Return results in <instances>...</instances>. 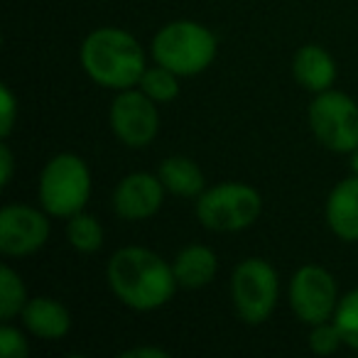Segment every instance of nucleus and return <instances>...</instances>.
<instances>
[{
    "mask_svg": "<svg viewBox=\"0 0 358 358\" xmlns=\"http://www.w3.org/2000/svg\"><path fill=\"white\" fill-rule=\"evenodd\" d=\"M106 280L113 297L133 312L162 309L179 287L172 263L143 245L115 250L106 265Z\"/></svg>",
    "mask_w": 358,
    "mask_h": 358,
    "instance_id": "1",
    "label": "nucleus"
},
{
    "mask_svg": "<svg viewBox=\"0 0 358 358\" xmlns=\"http://www.w3.org/2000/svg\"><path fill=\"white\" fill-rule=\"evenodd\" d=\"M79 62L94 84L110 91H125L140 84L148 69L140 42L120 27H96L86 35L79 50Z\"/></svg>",
    "mask_w": 358,
    "mask_h": 358,
    "instance_id": "2",
    "label": "nucleus"
},
{
    "mask_svg": "<svg viewBox=\"0 0 358 358\" xmlns=\"http://www.w3.org/2000/svg\"><path fill=\"white\" fill-rule=\"evenodd\" d=\"M150 55L157 64L179 76H196L214 64L219 40L206 25L196 20H172L157 30L150 45Z\"/></svg>",
    "mask_w": 358,
    "mask_h": 358,
    "instance_id": "3",
    "label": "nucleus"
},
{
    "mask_svg": "<svg viewBox=\"0 0 358 358\" xmlns=\"http://www.w3.org/2000/svg\"><path fill=\"white\" fill-rule=\"evenodd\" d=\"M40 206L55 219H71L91 199V169L79 155L59 152L42 167L37 182Z\"/></svg>",
    "mask_w": 358,
    "mask_h": 358,
    "instance_id": "4",
    "label": "nucleus"
},
{
    "mask_svg": "<svg viewBox=\"0 0 358 358\" xmlns=\"http://www.w3.org/2000/svg\"><path fill=\"white\" fill-rule=\"evenodd\" d=\"M263 196L245 182H221L196 196V221L214 234H238L260 219Z\"/></svg>",
    "mask_w": 358,
    "mask_h": 358,
    "instance_id": "5",
    "label": "nucleus"
},
{
    "mask_svg": "<svg viewBox=\"0 0 358 358\" xmlns=\"http://www.w3.org/2000/svg\"><path fill=\"white\" fill-rule=\"evenodd\" d=\"M280 297L278 270L265 258H243L231 273V299L241 322L258 327L273 317Z\"/></svg>",
    "mask_w": 358,
    "mask_h": 358,
    "instance_id": "6",
    "label": "nucleus"
},
{
    "mask_svg": "<svg viewBox=\"0 0 358 358\" xmlns=\"http://www.w3.org/2000/svg\"><path fill=\"white\" fill-rule=\"evenodd\" d=\"M314 138L327 150L351 155L358 148V103L336 89L314 96L307 110Z\"/></svg>",
    "mask_w": 358,
    "mask_h": 358,
    "instance_id": "7",
    "label": "nucleus"
},
{
    "mask_svg": "<svg viewBox=\"0 0 358 358\" xmlns=\"http://www.w3.org/2000/svg\"><path fill=\"white\" fill-rule=\"evenodd\" d=\"M289 309L307 327L334 319L338 307V287L334 275L322 265L307 263L294 270L287 289Z\"/></svg>",
    "mask_w": 358,
    "mask_h": 358,
    "instance_id": "8",
    "label": "nucleus"
},
{
    "mask_svg": "<svg viewBox=\"0 0 358 358\" xmlns=\"http://www.w3.org/2000/svg\"><path fill=\"white\" fill-rule=\"evenodd\" d=\"M108 123L113 135L125 148H148L159 133V110L150 96L138 86L115 91L108 110Z\"/></svg>",
    "mask_w": 358,
    "mask_h": 358,
    "instance_id": "9",
    "label": "nucleus"
},
{
    "mask_svg": "<svg viewBox=\"0 0 358 358\" xmlns=\"http://www.w3.org/2000/svg\"><path fill=\"white\" fill-rule=\"evenodd\" d=\"M50 214L30 204H8L0 209V253L25 258L50 241Z\"/></svg>",
    "mask_w": 358,
    "mask_h": 358,
    "instance_id": "10",
    "label": "nucleus"
},
{
    "mask_svg": "<svg viewBox=\"0 0 358 358\" xmlns=\"http://www.w3.org/2000/svg\"><path fill=\"white\" fill-rule=\"evenodd\" d=\"M164 189L159 174H125L113 192V211L125 221H148L162 209Z\"/></svg>",
    "mask_w": 358,
    "mask_h": 358,
    "instance_id": "11",
    "label": "nucleus"
},
{
    "mask_svg": "<svg viewBox=\"0 0 358 358\" xmlns=\"http://www.w3.org/2000/svg\"><path fill=\"white\" fill-rule=\"evenodd\" d=\"M327 226L343 243H358V174L341 179L327 196Z\"/></svg>",
    "mask_w": 358,
    "mask_h": 358,
    "instance_id": "12",
    "label": "nucleus"
},
{
    "mask_svg": "<svg viewBox=\"0 0 358 358\" xmlns=\"http://www.w3.org/2000/svg\"><path fill=\"white\" fill-rule=\"evenodd\" d=\"M20 319L32 336L45 341H59L71 331L69 309L55 297H30Z\"/></svg>",
    "mask_w": 358,
    "mask_h": 358,
    "instance_id": "13",
    "label": "nucleus"
},
{
    "mask_svg": "<svg viewBox=\"0 0 358 358\" xmlns=\"http://www.w3.org/2000/svg\"><path fill=\"white\" fill-rule=\"evenodd\" d=\"M292 74L302 89L312 91V94H322L329 91L336 81V62H334L331 52L324 50L322 45H302L292 57Z\"/></svg>",
    "mask_w": 358,
    "mask_h": 358,
    "instance_id": "14",
    "label": "nucleus"
},
{
    "mask_svg": "<svg viewBox=\"0 0 358 358\" xmlns=\"http://www.w3.org/2000/svg\"><path fill=\"white\" fill-rule=\"evenodd\" d=\"M172 268L179 287L201 289L219 273V255L204 243H189L174 255Z\"/></svg>",
    "mask_w": 358,
    "mask_h": 358,
    "instance_id": "15",
    "label": "nucleus"
},
{
    "mask_svg": "<svg viewBox=\"0 0 358 358\" xmlns=\"http://www.w3.org/2000/svg\"><path fill=\"white\" fill-rule=\"evenodd\" d=\"M157 174L162 179L167 194L192 199V196H199L206 189V179L201 167L192 157H185V155L164 157L157 167Z\"/></svg>",
    "mask_w": 358,
    "mask_h": 358,
    "instance_id": "16",
    "label": "nucleus"
},
{
    "mask_svg": "<svg viewBox=\"0 0 358 358\" xmlns=\"http://www.w3.org/2000/svg\"><path fill=\"white\" fill-rule=\"evenodd\" d=\"M66 241L76 253L91 255L103 245V226L99 224L96 216L79 211L71 219H66Z\"/></svg>",
    "mask_w": 358,
    "mask_h": 358,
    "instance_id": "17",
    "label": "nucleus"
},
{
    "mask_svg": "<svg viewBox=\"0 0 358 358\" xmlns=\"http://www.w3.org/2000/svg\"><path fill=\"white\" fill-rule=\"evenodd\" d=\"M179 79H182L179 74H174L172 69H167V66L155 62V66H148L145 74L140 76L138 89L143 91L145 96H150L157 106L172 103L179 96Z\"/></svg>",
    "mask_w": 358,
    "mask_h": 358,
    "instance_id": "18",
    "label": "nucleus"
},
{
    "mask_svg": "<svg viewBox=\"0 0 358 358\" xmlns=\"http://www.w3.org/2000/svg\"><path fill=\"white\" fill-rule=\"evenodd\" d=\"M27 299L30 297H27V287L22 278L10 265H3L0 268V319L10 322V319L20 317Z\"/></svg>",
    "mask_w": 358,
    "mask_h": 358,
    "instance_id": "19",
    "label": "nucleus"
},
{
    "mask_svg": "<svg viewBox=\"0 0 358 358\" xmlns=\"http://www.w3.org/2000/svg\"><path fill=\"white\" fill-rule=\"evenodd\" d=\"M334 322H336L338 331L343 336V346L353 348L358 353V287L338 299Z\"/></svg>",
    "mask_w": 358,
    "mask_h": 358,
    "instance_id": "20",
    "label": "nucleus"
},
{
    "mask_svg": "<svg viewBox=\"0 0 358 358\" xmlns=\"http://www.w3.org/2000/svg\"><path fill=\"white\" fill-rule=\"evenodd\" d=\"M307 346H309V351L319 353V356H331V353H336L338 348L343 346V336H341V331H338L336 322L329 319V322L314 324L312 331H309Z\"/></svg>",
    "mask_w": 358,
    "mask_h": 358,
    "instance_id": "21",
    "label": "nucleus"
},
{
    "mask_svg": "<svg viewBox=\"0 0 358 358\" xmlns=\"http://www.w3.org/2000/svg\"><path fill=\"white\" fill-rule=\"evenodd\" d=\"M0 353L3 358H27L30 356V343H27L25 334L10 322L3 324L0 329Z\"/></svg>",
    "mask_w": 358,
    "mask_h": 358,
    "instance_id": "22",
    "label": "nucleus"
},
{
    "mask_svg": "<svg viewBox=\"0 0 358 358\" xmlns=\"http://www.w3.org/2000/svg\"><path fill=\"white\" fill-rule=\"evenodd\" d=\"M17 110H20V106H17V99L15 94H13V89L8 84L0 86V135L3 138H10L13 128H15L17 123Z\"/></svg>",
    "mask_w": 358,
    "mask_h": 358,
    "instance_id": "23",
    "label": "nucleus"
},
{
    "mask_svg": "<svg viewBox=\"0 0 358 358\" xmlns=\"http://www.w3.org/2000/svg\"><path fill=\"white\" fill-rule=\"evenodd\" d=\"M0 164H3V182L0 185L8 187L13 182V169H15V157H13V150L8 143H3V148H0Z\"/></svg>",
    "mask_w": 358,
    "mask_h": 358,
    "instance_id": "24",
    "label": "nucleus"
},
{
    "mask_svg": "<svg viewBox=\"0 0 358 358\" xmlns=\"http://www.w3.org/2000/svg\"><path fill=\"white\" fill-rule=\"evenodd\" d=\"M123 358H169V353L157 346H135L123 351Z\"/></svg>",
    "mask_w": 358,
    "mask_h": 358,
    "instance_id": "25",
    "label": "nucleus"
},
{
    "mask_svg": "<svg viewBox=\"0 0 358 358\" xmlns=\"http://www.w3.org/2000/svg\"><path fill=\"white\" fill-rule=\"evenodd\" d=\"M348 157H351V159H348V167H351V172L358 174V148L353 150V152L348 155Z\"/></svg>",
    "mask_w": 358,
    "mask_h": 358,
    "instance_id": "26",
    "label": "nucleus"
}]
</instances>
